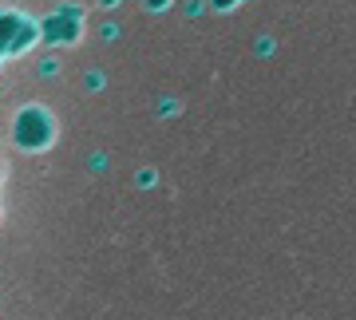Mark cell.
Here are the masks:
<instances>
[{
	"label": "cell",
	"instance_id": "cell-3",
	"mask_svg": "<svg viewBox=\"0 0 356 320\" xmlns=\"http://www.w3.org/2000/svg\"><path fill=\"white\" fill-rule=\"evenodd\" d=\"M44 40L48 44H72L79 36V8H60V12H51L44 24H40Z\"/></svg>",
	"mask_w": 356,
	"mask_h": 320
},
{
	"label": "cell",
	"instance_id": "cell-1",
	"mask_svg": "<svg viewBox=\"0 0 356 320\" xmlns=\"http://www.w3.org/2000/svg\"><path fill=\"white\" fill-rule=\"evenodd\" d=\"M51 135H56V127H51V115L44 107H24L13 123V142L20 151H44Z\"/></svg>",
	"mask_w": 356,
	"mask_h": 320
},
{
	"label": "cell",
	"instance_id": "cell-2",
	"mask_svg": "<svg viewBox=\"0 0 356 320\" xmlns=\"http://www.w3.org/2000/svg\"><path fill=\"white\" fill-rule=\"evenodd\" d=\"M32 36H36V24L32 20H24V16H16V12H0V51L28 48Z\"/></svg>",
	"mask_w": 356,
	"mask_h": 320
}]
</instances>
